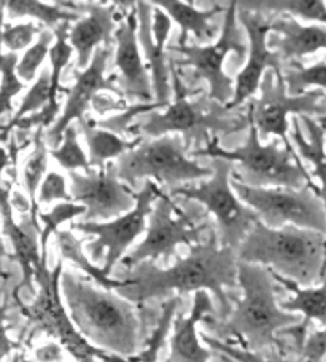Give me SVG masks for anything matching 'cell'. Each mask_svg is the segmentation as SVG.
<instances>
[{
  "label": "cell",
  "mask_w": 326,
  "mask_h": 362,
  "mask_svg": "<svg viewBox=\"0 0 326 362\" xmlns=\"http://www.w3.org/2000/svg\"><path fill=\"white\" fill-rule=\"evenodd\" d=\"M237 18L248 39L247 62L234 82V96L227 107L236 110L260 91L261 80L267 71H274L277 77H284V61L280 54L267 45L271 34V18L256 11L237 8Z\"/></svg>",
  "instance_id": "16"
},
{
  "label": "cell",
  "mask_w": 326,
  "mask_h": 362,
  "mask_svg": "<svg viewBox=\"0 0 326 362\" xmlns=\"http://www.w3.org/2000/svg\"><path fill=\"white\" fill-rule=\"evenodd\" d=\"M11 362H23V354L21 353H15L13 358H11Z\"/></svg>",
  "instance_id": "50"
},
{
  "label": "cell",
  "mask_w": 326,
  "mask_h": 362,
  "mask_svg": "<svg viewBox=\"0 0 326 362\" xmlns=\"http://www.w3.org/2000/svg\"><path fill=\"white\" fill-rule=\"evenodd\" d=\"M179 307H180L179 296L169 298V300L164 303V307H162V313L159 316V321H158V324H156L152 337H150L147 348L142 349V351L137 356H134V358L126 359V361H129V362H156L159 351L162 349V346H164L169 330H171V327L174 326L175 317H177Z\"/></svg>",
  "instance_id": "35"
},
{
  "label": "cell",
  "mask_w": 326,
  "mask_h": 362,
  "mask_svg": "<svg viewBox=\"0 0 326 362\" xmlns=\"http://www.w3.org/2000/svg\"><path fill=\"white\" fill-rule=\"evenodd\" d=\"M20 348V343L11 340L8 335L7 311H5V307L2 305V291H0V362Z\"/></svg>",
  "instance_id": "44"
},
{
  "label": "cell",
  "mask_w": 326,
  "mask_h": 362,
  "mask_svg": "<svg viewBox=\"0 0 326 362\" xmlns=\"http://www.w3.org/2000/svg\"><path fill=\"white\" fill-rule=\"evenodd\" d=\"M164 190L155 180H145L140 190L134 192L135 208L121 217L110 222H77L72 223L73 230L94 236V241L87 243L86 251L91 260L97 262L102 257L104 251L105 265L104 272L109 274L114 272L115 265L121 262L126 255L129 246L139 238L142 233L147 232L148 217L153 212L155 203Z\"/></svg>",
  "instance_id": "13"
},
{
  "label": "cell",
  "mask_w": 326,
  "mask_h": 362,
  "mask_svg": "<svg viewBox=\"0 0 326 362\" xmlns=\"http://www.w3.org/2000/svg\"><path fill=\"white\" fill-rule=\"evenodd\" d=\"M40 28L34 21L21 24L5 23V2H0V47H5L8 53L23 52L34 45L35 35H40Z\"/></svg>",
  "instance_id": "38"
},
{
  "label": "cell",
  "mask_w": 326,
  "mask_h": 362,
  "mask_svg": "<svg viewBox=\"0 0 326 362\" xmlns=\"http://www.w3.org/2000/svg\"><path fill=\"white\" fill-rule=\"evenodd\" d=\"M52 101V72H49V67H45L40 72V76L37 77L34 85L30 86V90L26 93L20 109L15 112V115L11 120L5 124L2 133H0V141H7L11 133V128L21 120V118L37 114L47 107V105Z\"/></svg>",
  "instance_id": "32"
},
{
  "label": "cell",
  "mask_w": 326,
  "mask_h": 362,
  "mask_svg": "<svg viewBox=\"0 0 326 362\" xmlns=\"http://www.w3.org/2000/svg\"><path fill=\"white\" fill-rule=\"evenodd\" d=\"M109 362H129V361L123 359V358H118V356H114V354H111V356H110V361H109Z\"/></svg>",
  "instance_id": "51"
},
{
  "label": "cell",
  "mask_w": 326,
  "mask_h": 362,
  "mask_svg": "<svg viewBox=\"0 0 326 362\" xmlns=\"http://www.w3.org/2000/svg\"><path fill=\"white\" fill-rule=\"evenodd\" d=\"M139 20H137L135 2L124 20L118 24L115 30V59L114 67L120 71L118 74L116 86L123 93L124 99H137L139 104H153L155 93L152 76L148 67L143 62L139 37Z\"/></svg>",
  "instance_id": "18"
},
{
  "label": "cell",
  "mask_w": 326,
  "mask_h": 362,
  "mask_svg": "<svg viewBox=\"0 0 326 362\" xmlns=\"http://www.w3.org/2000/svg\"><path fill=\"white\" fill-rule=\"evenodd\" d=\"M236 195L255 211L266 227L279 230L286 226L313 230L326 235V208L320 192L306 185L301 190L291 189H253L231 176Z\"/></svg>",
  "instance_id": "11"
},
{
  "label": "cell",
  "mask_w": 326,
  "mask_h": 362,
  "mask_svg": "<svg viewBox=\"0 0 326 362\" xmlns=\"http://www.w3.org/2000/svg\"><path fill=\"white\" fill-rule=\"evenodd\" d=\"M111 48L109 47H99L92 54L91 64L87 66L85 71H78L73 69L72 76L75 78V83L71 90H68L67 101L64 109H62L61 115L52 128L47 129L45 133V142L48 148H58L62 142V136H64L66 129L71 127L75 120H80L86 115L87 109L91 107L92 99L96 98L99 93H114L115 96L123 98V93L116 86L118 76L105 77L107 62L110 59ZM124 99V98H123Z\"/></svg>",
  "instance_id": "17"
},
{
  "label": "cell",
  "mask_w": 326,
  "mask_h": 362,
  "mask_svg": "<svg viewBox=\"0 0 326 362\" xmlns=\"http://www.w3.org/2000/svg\"><path fill=\"white\" fill-rule=\"evenodd\" d=\"M237 259L261 265L304 287L326 278V235L286 226L274 230L260 221L237 247Z\"/></svg>",
  "instance_id": "5"
},
{
  "label": "cell",
  "mask_w": 326,
  "mask_h": 362,
  "mask_svg": "<svg viewBox=\"0 0 326 362\" xmlns=\"http://www.w3.org/2000/svg\"><path fill=\"white\" fill-rule=\"evenodd\" d=\"M190 157L227 160L234 165L233 179L253 189L301 190L309 185L320 192L298 153L288 151L277 137L269 144H262L258 129L252 123L242 147L228 151L220 146V137H212L203 148L190 151Z\"/></svg>",
  "instance_id": "6"
},
{
  "label": "cell",
  "mask_w": 326,
  "mask_h": 362,
  "mask_svg": "<svg viewBox=\"0 0 326 362\" xmlns=\"http://www.w3.org/2000/svg\"><path fill=\"white\" fill-rule=\"evenodd\" d=\"M53 43L54 33L49 29H45L42 30L39 39H37L34 45L26 49V53L21 56L16 67V74L24 83L34 82L43 61L47 59V56H49V52H52Z\"/></svg>",
  "instance_id": "40"
},
{
  "label": "cell",
  "mask_w": 326,
  "mask_h": 362,
  "mask_svg": "<svg viewBox=\"0 0 326 362\" xmlns=\"http://www.w3.org/2000/svg\"><path fill=\"white\" fill-rule=\"evenodd\" d=\"M204 226H194L193 221L181 211L177 203L164 192L156 199L153 212L148 217L147 235L134 251L121 260L126 270L142 262H156L158 259L171 260L180 245L191 247L199 245Z\"/></svg>",
  "instance_id": "14"
},
{
  "label": "cell",
  "mask_w": 326,
  "mask_h": 362,
  "mask_svg": "<svg viewBox=\"0 0 326 362\" xmlns=\"http://www.w3.org/2000/svg\"><path fill=\"white\" fill-rule=\"evenodd\" d=\"M72 202L86 208L83 222H110L135 208L134 190L118 177L116 163L105 170L68 173Z\"/></svg>",
  "instance_id": "15"
},
{
  "label": "cell",
  "mask_w": 326,
  "mask_h": 362,
  "mask_svg": "<svg viewBox=\"0 0 326 362\" xmlns=\"http://www.w3.org/2000/svg\"><path fill=\"white\" fill-rule=\"evenodd\" d=\"M5 13L8 20L32 18V20L42 21L49 30H54L62 23H77L83 18V15L62 7L61 2L45 4L37 2V0H10V2H5Z\"/></svg>",
  "instance_id": "29"
},
{
  "label": "cell",
  "mask_w": 326,
  "mask_h": 362,
  "mask_svg": "<svg viewBox=\"0 0 326 362\" xmlns=\"http://www.w3.org/2000/svg\"><path fill=\"white\" fill-rule=\"evenodd\" d=\"M18 62L16 53H4L0 47V115L13 112V99L26 86L16 74Z\"/></svg>",
  "instance_id": "36"
},
{
  "label": "cell",
  "mask_w": 326,
  "mask_h": 362,
  "mask_svg": "<svg viewBox=\"0 0 326 362\" xmlns=\"http://www.w3.org/2000/svg\"><path fill=\"white\" fill-rule=\"evenodd\" d=\"M11 197V185L5 184L0 187V219H2V232L7 236L13 254L11 259L18 262L23 272L21 284L16 287L15 294H20L23 287H26L30 292H34V276L37 268L42 264V247H40V236L42 228L37 227L30 221V217L24 219L23 223H18L13 216V208L10 203Z\"/></svg>",
  "instance_id": "20"
},
{
  "label": "cell",
  "mask_w": 326,
  "mask_h": 362,
  "mask_svg": "<svg viewBox=\"0 0 326 362\" xmlns=\"http://www.w3.org/2000/svg\"><path fill=\"white\" fill-rule=\"evenodd\" d=\"M236 249L222 247L215 235L199 245L190 247V254L180 259L172 267L159 268L155 262H142L126 272L124 284L116 289V294L135 303H143L152 298L166 297L172 292L207 291L215 297L220 307V316L224 320L233 308L227 289H234L237 284Z\"/></svg>",
  "instance_id": "1"
},
{
  "label": "cell",
  "mask_w": 326,
  "mask_h": 362,
  "mask_svg": "<svg viewBox=\"0 0 326 362\" xmlns=\"http://www.w3.org/2000/svg\"><path fill=\"white\" fill-rule=\"evenodd\" d=\"M213 176L196 185H181L172 192H166L172 199L183 197L204 204L207 211L215 217L218 226V241L222 247L236 249L252 232L258 222L255 211L248 208L231 185L234 165L227 160H213Z\"/></svg>",
  "instance_id": "9"
},
{
  "label": "cell",
  "mask_w": 326,
  "mask_h": 362,
  "mask_svg": "<svg viewBox=\"0 0 326 362\" xmlns=\"http://www.w3.org/2000/svg\"><path fill=\"white\" fill-rule=\"evenodd\" d=\"M153 5L166 11L172 23L180 26V35L177 40V45L180 47L186 45L190 34L198 42L210 45L215 35H220L218 24H215L217 16L227 11L224 4H212V7L207 10H199L194 5L180 2V0H156Z\"/></svg>",
  "instance_id": "25"
},
{
  "label": "cell",
  "mask_w": 326,
  "mask_h": 362,
  "mask_svg": "<svg viewBox=\"0 0 326 362\" xmlns=\"http://www.w3.org/2000/svg\"><path fill=\"white\" fill-rule=\"evenodd\" d=\"M137 20H139V45L147 59V67L152 76L155 103L167 107L172 98V82H171V56L166 53V45H159L153 39L152 34V18L153 4L152 2H135Z\"/></svg>",
  "instance_id": "23"
},
{
  "label": "cell",
  "mask_w": 326,
  "mask_h": 362,
  "mask_svg": "<svg viewBox=\"0 0 326 362\" xmlns=\"http://www.w3.org/2000/svg\"><path fill=\"white\" fill-rule=\"evenodd\" d=\"M323 90H309L301 96H290L284 77H277L274 71H267L260 85V98L248 105V120L258 129L260 139L275 136L284 142L288 151H294L288 137V115L291 117H326V103ZM296 152V151H294Z\"/></svg>",
  "instance_id": "12"
},
{
  "label": "cell",
  "mask_w": 326,
  "mask_h": 362,
  "mask_svg": "<svg viewBox=\"0 0 326 362\" xmlns=\"http://www.w3.org/2000/svg\"><path fill=\"white\" fill-rule=\"evenodd\" d=\"M86 214V208L73 202H62L56 204L49 212H39V221L42 222L40 232V247H42V259H48V241L49 236L59 232V226L66 222L73 221L75 217H83Z\"/></svg>",
  "instance_id": "37"
},
{
  "label": "cell",
  "mask_w": 326,
  "mask_h": 362,
  "mask_svg": "<svg viewBox=\"0 0 326 362\" xmlns=\"http://www.w3.org/2000/svg\"><path fill=\"white\" fill-rule=\"evenodd\" d=\"M54 236L61 254V260L71 262L80 272L87 274L94 281V284L104 287L107 291H116L124 284L121 278H110L104 272V268L92 264V260L83 251V240H78L72 233V230H59Z\"/></svg>",
  "instance_id": "28"
},
{
  "label": "cell",
  "mask_w": 326,
  "mask_h": 362,
  "mask_svg": "<svg viewBox=\"0 0 326 362\" xmlns=\"http://www.w3.org/2000/svg\"><path fill=\"white\" fill-rule=\"evenodd\" d=\"M200 337H203V340L207 343V346L215 349L217 353H220L223 358L228 359L229 362H290L286 359L279 358V356H265V353L248 351L246 348L234 346L228 341H222L215 339V337H210L205 334H203ZM322 362H326V358Z\"/></svg>",
  "instance_id": "41"
},
{
  "label": "cell",
  "mask_w": 326,
  "mask_h": 362,
  "mask_svg": "<svg viewBox=\"0 0 326 362\" xmlns=\"http://www.w3.org/2000/svg\"><path fill=\"white\" fill-rule=\"evenodd\" d=\"M291 144L299 158L312 165V179L320 180V198L326 208V137L312 117H291Z\"/></svg>",
  "instance_id": "26"
},
{
  "label": "cell",
  "mask_w": 326,
  "mask_h": 362,
  "mask_svg": "<svg viewBox=\"0 0 326 362\" xmlns=\"http://www.w3.org/2000/svg\"><path fill=\"white\" fill-rule=\"evenodd\" d=\"M48 157H49V148L45 142V134L43 129L39 128L34 134V151L29 155V158L24 165L23 170V182L26 187L28 198L32 203V211H30V221H32L37 227V219H39V203H37V193H39L40 185L43 179L47 176V168H48Z\"/></svg>",
  "instance_id": "30"
},
{
  "label": "cell",
  "mask_w": 326,
  "mask_h": 362,
  "mask_svg": "<svg viewBox=\"0 0 326 362\" xmlns=\"http://www.w3.org/2000/svg\"><path fill=\"white\" fill-rule=\"evenodd\" d=\"M213 300L207 291L194 294L193 308L188 316L177 315L171 335V351L167 362H210L212 351L203 346L198 326L213 313Z\"/></svg>",
  "instance_id": "22"
},
{
  "label": "cell",
  "mask_w": 326,
  "mask_h": 362,
  "mask_svg": "<svg viewBox=\"0 0 326 362\" xmlns=\"http://www.w3.org/2000/svg\"><path fill=\"white\" fill-rule=\"evenodd\" d=\"M299 356L301 362H322L326 358V327L307 337Z\"/></svg>",
  "instance_id": "43"
},
{
  "label": "cell",
  "mask_w": 326,
  "mask_h": 362,
  "mask_svg": "<svg viewBox=\"0 0 326 362\" xmlns=\"http://www.w3.org/2000/svg\"><path fill=\"white\" fill-rule=\"evenodd\" d=\"M267 45L280 54L284 64H303L301 61L306 56L326 49V28L318 24L304 26L293 16H275L271 18Z\"/></svg>",
  "instance_id": "21"
},
{
  "label": "cell",
  "mask_w": 326,
  "mask_h": 362,
  "mask_svg": "<svg viewBox=\"0 0 326 362\" xmlns=\"http://www.w3.org/2000/svg\"><path fill=\"white\" fill-rule=\"evenodd\" d=\"M129 107L126 99L118 98V96H110L107 95V91L99 93V95L92 99L91 103V109L97 114H107V112L111 110H126Z\"/></svg>",
  "instance_id": "45"
},
{
  "label": "cell",
  "mask_w": 326,
  "mask_h": 362,
  "mask_svg": "<svg viewBox=\"0 0 326 362\" xmlns=\"http://www.w3.org/2000/svg\"><path fill=\"white\" fill-rule=\"evenodd\" d=\"M271 273L275 283L282 284L293 294L291 298L280 302V308L288 311V313L303 315V320H301L298 326H293L282 332L291 335L294 341H296L298 349H301L307 339V329H309L313 321H317L318 324L326 327V278L320 286L301 287L290 279L282 278L277 273Z\"/></svg>",
  "instance_id": "24"
},
{
  "label": "cell",
  "mask_w": 326,
  "mask_h": 362,
  "mask_svg": "<svg viewBox=\"0 0 326 362\" xmlns=\"http://www.w3.org/2000/svg\"><path fill=\"white\" fill-rule=\"evenodd\" d=\"M171 82L174 101L166 110L142 115L128 133L143 139L179 134L190 152L193 144H198V148H200V144L204 142L205 146L212 137L233 134L250 127L248 115L234 114V110H229L227 105L212 101L209 95H196L188 90L174 58H171Z\"/></svg>",
  "instance_id": "4"
},
{
  "label": "cell",
  "mask_w": 326,
  "mask_h": 362,
  "mask_svg": "<svg viewBox=\"0 0 326 362\" xmlns=\"http://www.w3.org/2000/svg\"><path fill=\"white\" fill-rule=\"evenodd\" d=\"M62 353L64 348L58 341H52L35 349V359L39 362H59L62 361Z\"/></svg>",
  "instance_id": "46"
},
{
  "label": "cell",
  "mask_w": 326,
  "mask_h": 362,
  "mask_svg": "<svg viewBox=\"0 0 326 362\" xmlns=\"http://www.w3.org/2000/svg\"><path fill=\"white\" fill-rule=\"evenodd\" d=\"M116 171L124 184L137 192L142 180H155L172 192L185 182L210 179L212 168L200 166L196 160L188 157V148L179 134H167L156 139L143 141L116 161Z\"/></svg>",
  "instance_id": "8"
},
{
  "label": "cell",
  "mask_w": 326,
  "mask_h": 362,
  "mask_svg": "<svg viewBox=\"0 0 326 362\" xmlns=\"http://www.w3.org/2000/svg\"><path fill=\"white\" fill-rule=\"evenodd\" d=\"M315 120L318 122L320 127H322L323 133H325V137H326V117H318V118H315Z\"/></svg>",
  "instance_id": "49"
},
{
  "label": "cell",
  "mask_w": 326,
  "mask_h": 362,
  "mask_svg": "<svg viewBox=\"0 0 326 362\" xmlns=\"http://www.w3.org/2000/svg\"><path fill=\"white\" fill-rule=\"evenodd\" d=\"M237 284L242 291V298L236 308L212 329L215 339L222 341L236 339L242 348L253 353L280 348L277 334L298 326L301 317L280 308L271 270L239 262Z\"/></svg>",
  "instance_id": "3"
},
{
  "label": "cell",
  "mask_w": 326,
  "mask_h": 362,
  "mask_svg": "<svg viewBox=\"0 0 326 362\" xmlns=\"http://www.w3.org/2000/svg\"><path fill=\"white\" fill-rule=\"evenodd\" d=\"M239 8L262 13H280L299 18L304 21L318 23L326 28V2L322 0H291V2H239Z\"/></svg>",
  "instance_id": "31"
},
{
  "label": "cell",
  "mask_w": 326,
  "mask_h": 362,
  "mask_svg": "<svg viewBox=\"0 0 326 362\" xmlns=\"http://www.w3.org/2000/svg\"><path fill=\"white\" fill-rule=\"evenodd\" d=\"M56 199H61V202H72V195L68 192V187L66 184V179L58 173H48L45 179L37 193V203L48 204Z\"/></svg>",
  "instance_id": "42"
},
{
  "label": "cell",
  "mask_w": 326,
  "mask_h": 362,
  "mask_svg": "<svg viewBox=\"0 0 326 362\" xmlns=\"http://www.w3.org/2000/svg\"><path fill=\"white\" fill-rule=\"evenodd\" d=\"M68 30H71V23H62L53 30L54 43L52 52H49V64H52V67H49V72H52V101H49V105L61 104L58 101L59 93L68 95V90H71L66 88V86H61L62 71L71 62L73 54V48L68 43Z\"/></svg>",
  "instance_id": "33"
},
{
  "label": "cell",
  "mask_w": 326,
  "mask_h": 362,
  "mask_svg": "<svg viewBox=\"0 0 326 362\" xmlns=\"http://www.w3.org/2000/svg\"><path fill=\"white\" fill-rule=\"evenodd\" d=\"M78 127L87 144V158L92 170H105L111 160H118L145 141L143 137H134L133 141L123 139L120 134L99 128L96 122L86 117L80 118Z\"/></svg>",
  "instance_id": "27"
},
{
  "label": "cell",
  "mask_w": 326,
  "mask_h": 362,
  "mask_svg": "<svg viewBox=\"0 0 326 362\" xmlns=\"http://www.w3.org/2000/svg\"><path fill=\"white\" fill-rule=\"evenodd\" d=\"M10 161H11V157L7 153V151L0 147V179H2V173L5 168L10 165Z\"/></svg>",
  "instance_id": "48"
},
{
  "label": "cell",
  "mask_w": 326,
  "mask_h": 362,
  "mask_svg": "<svg viewBox=\"0 0 326 362\" xmlns=\"http://www.w3.org/2000/svg\"><path fill=\"white\" fill-rule=\"evenodd\" d=\"M0 276H5V274H4V273H2V272H0Z\"/></svg>",
  "instance_id": "53"
},
{
  "label": "cell",
  "mask_w": 326,
  "mask_h": 362,
  "mask_svg": "<svg viewBox=\"0 0 326 362\" xmlns=\"http://www.w3.org/2000/svg\"><path fill=\"white\" fill-rule=\"evenodd\" d=\"M284 82L290 96H301L309 91L310 86L326 90V61H320L310 67L303 64H290L284 71Z\"/></svg>",
  "instance_id": "34"
},
{
  "label": "cell",
  "mask_w": 326,
  "mask_h": 362,
  "mask_svg": "<svg viewBox=\"0 0 326 362\" xmlns=\"http://www.w3.org/2000/svg\"><path fill=\"white\" fill-rule=\"evenodd\" d=\"M10 203H11V208H13V211L21 212V214H29V217H30V211H32V203H30V199L24 197L23 193L11 192Z\"/></svg>",
  "instance_id": "47"
},
{
  "label": "cell",
  "mask_w": 326,
  "mask_h": 362,
  "mask_svg": "<svg viewBox=\"0 0 326 362\" xmlns=\"http://www.w3.org/2000/svg\"><path fill=\"white\" fill-rule=\"evenodd\" d=\"M62 273V260L54 268H48V260L42 259L34 276V283L39 289L32 303H23L20 296L15 294L21 315L28 320V327L30 329L29 340L42 332L58 341L77 362H109L111 354L92 346L72 322L61 294Z\"/></svg>",
  "instance_id": "7"
},
{
  "label": "cell",
  "mask_w": 326,
  "mask_h": 362,
  "mask_svg": "<svg viewBox=\"0 0 326 362\" xmlns=\"http://www.w3.org/2000/svg\"><path fill=\"white\" fill-rule=\"evenodd\" d=\"M224 20L222 21V30L218 40L210 45H174L169 47V52L183 54L185 59L177 61V67L194 69V77L205 80L209 85V98L222 105H228L234 96V82L224 72V61L229 53H237L241 58H246L248 52V39L237 18L239 2H228Z\"/></svg>",
  "instance_id": "10"
},
{
  "label": "cell",
  "mask_w": 326,
  "mask_h": 362,
  "mask_svg": "<svg viewBox=\"0 0 326 362\" xmlns=\"http://www.w3.org/2000/svg\"><path fill=\"white\" fill-rule=\"evenodd\" d=\"M118 5L120 4H81L85 15L68 30V43L77 54L75 69L85 71L91 64L92 54L100 43L111 48L118 24L126 16V13H121Z\"/></svg>",
  "instance_id": "19"
},
{
  "label": "cell",
  "mask_w": 326,
  "mask_h": 362,
  "mask_svg": "<svg viewBox=\"0 0 326 362\" xmlns=\"http://www.w3.org/2000/svg\"><path fill=\"white\" fill-rule=\"evenodd\" d=\"M4 128H5V124H0V133H2Z\"/></svg>",
  "instance_id": "52"
},
{
  "label": "cell",
  "mask_w": 326,
  "mask_h": 362,
  "mask_svg": "<svg viewBox=\"0 0 326 362\" xmlns=\"http://www.w3.org/2000/svg\"><path fill=\"white\" fill-rule=\"evenodd\" d=\"M49 157H53L58 165L68 173L83 170L85 173L91 170L90 158L81 148L78 142V133L75 124H71L62 136V142L58 148H49Z\"/></svg>",
  "instance_id": "39"
},
{
  "label": "cell",
  "mask_w": 326,
  "mask_h": 362,
  "mask_svg": "<svg viewBox=\"0 0 326 362\" xmlns=\"http://www.w3.org/2000/svg\"><path fill=\"white\" fill-rule=\"evenodd\" d=\"M61 294L75 327L92 346L123 359L140 353L142 324L133 302L67 270Z\"/></svg>",
  "instance_id": "2"
},
{
  "label": "cell",
  "mask_w": 326,
  "mask_h": 362,
  "mask_svg": "<svg viewBox=\"0 0 326 362\" xmlns=\"http://www.w3.org/2000/svg\"><path fill=\"white\" fill-rule=\"evenodd\" d=\"M323 99H325V103H326V95H325V98H323Z\"/></svg>",
  "instance_id": "54"
}]
</instances>
